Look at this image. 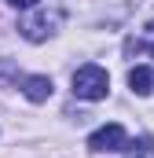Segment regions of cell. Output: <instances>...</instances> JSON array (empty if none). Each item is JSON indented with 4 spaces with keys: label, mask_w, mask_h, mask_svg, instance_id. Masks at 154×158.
Wrapping results in <instances>:
<instances>
[{
    "label": "cell",
    "mask_w": 154,
    "mask_h": 158,
    "mask_svg": "<svg viewBox=\"0 0 154 158\" xmlns=\"http://www.w3.org/2000/svg\"><path fill=\"white\" fill-rule=\"evenodd\" d=\"M88 147L92 151H121V147H128V136L121 125H103L88 136Z\"/></svg>",
    "instance_id": "3957f363"
},
{
    "label": "cell",
    "mask_w": 154,
    "mask_h": 158,
    "mask_svg": "<svg viewBox=\"0 0 154 158\" xmlns=\"http://www.w3.org/2000/svg\"><path fill=\"white\" fill-rule=\"evenodd\" d=\"M55 26H59V11H37L33 19H22L18 22V30H22V37L26 40H48L51 33H55Z\"/></svg>",
    "instance_id": "7a4b0ae2"
},
{
    "label": "cell",
    "mask_w": 154,
    "mask_h": 158,
    "mask_svg": "<svg viewBox=\"0 0 154 158\" xmlns=\"http://www.w3.org/2000/svg\"><path fill=\"white\" fill-rule=\"evenodd\" d=\"M11 7H18V11H30V7H37L40 0H7Z\"/></svg>",
    "instance_id": "52a82bcc"
},
{
    "label": "cell",
    "mask_w": 154,
    "mask_h": 158,
    "mask_svg": "<svg viewBox=\"0 0 154 158\" xmlns=\"http://www.w3.org/2000/svg\"><path fill=\"white\" fill-rule=\"evenodd\" d=\"M22 92H26V99H33V103H44L48 96H51V77H44V74H33V77L22 81Z\"/></svg>",
    "instance_id": "277c9868"
},
{
    "label": "cell",
    "mask_w": 154,
    "mask_h": 158,
    "mask_svg": "<svg viewBox=\"0 0 154 158\" xmlns=\"http://www.w3.org/2000/svg\"><path fill=\"white\" fill-rule=\"evenodd\" d=\"M128 88H132L136 96H151V92H154V74L147 70V66L128 70Z\"/></svg>",
    "instance_id": "5b68a950"
},
{
    "label": "cell",
    "mask_w": 154,
    "mask_h": 158,
    "mask_svg": "<svg viewBox=\"0 0 154 158\" xmlns=\"http://www.w3.org/2000/svg\"><path fill=\"white\" fill-rule=\"evenodd\" d=\"M125 158H154V143L147 140V136H143V140H140V143H136V147H132V151H128Z\"/></svg>",
    "instance_id": "8992f818"
},
{
    "label": "cell",
    "mask_w": 154,
    "mask_h": 158,
    "mask_svg": "<svg viewBox=\"0 0 154 158\" xmlns=\"http://www.w3.org/2000/svg\"><path fill=\"white\" fill-rule=\"evenodd\" d=\"M107 92H110V77H107L103 66L84 63V66L74 74V96H77V99L95 103V99H107Z\"/></svg>",
    "instance_id": "6da1fadb"
}]
</instances>
